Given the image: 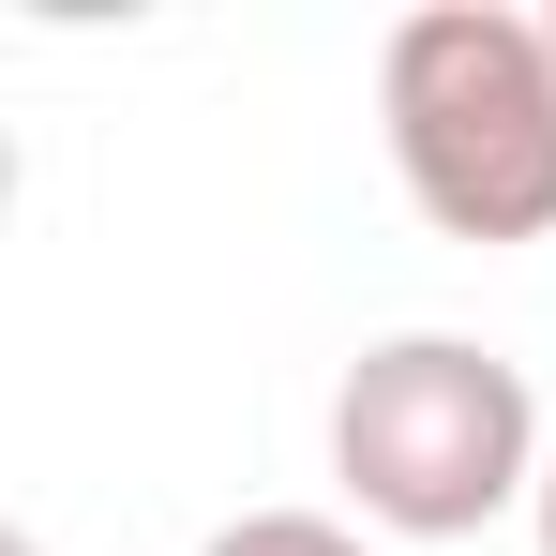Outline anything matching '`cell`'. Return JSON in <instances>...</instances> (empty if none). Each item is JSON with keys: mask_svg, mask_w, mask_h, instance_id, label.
I'll use <instances>...</instances> for the list:
<instances>
[{"mask_svg": "<svg viewBox=\"0 0 556 556\" xmlns=\"http://www.w3.org/2000/svg\"><path fill=\"white\" fill-rule=\"evenodd\" d=\"M376 136L437 241H556V30L496 0H421L376 46Z\"/></svg>", "mask_w": 556, "mask_h": 556, "instance_id": "6da1fadb", "label": "cell"}, {"mask_svg": "<svg viewBox=\"0 0 556 556\" xmlns=\"http://www.w3.org/2000/svg\"><path fill=\"white\" fill-rule=\"evenodd\" d=\"M542 391L481 331H391L331 391V481L376 542H481L496 511H542Z\"/></svg>", "mask_w": 556, "mask_h": 556, "instance_id": "7a4b0ae2", "label": "cell"}, {"mask_svg": "<svg viewBox=\"0 0 556 556\" xmlns=\"http://www.w3.org/2000/svg\"><path fill=\"white\" fill-rule=\"evenodd\" d=\"M195 556H376V527H346V511H241Z\"/></svg>", "mask_w": 556, "mask_h": 556, "instance_id": "3957f363", "label": "cell"}, {"mask_svg": "<svg viewBox=\"0 0 556 556\" xmlns=\"http://www.w3.org/2000/svg\"><path fill=\"white\" fill-rule=\"evenodd\" d=\"M527 527H542V556H556V452H542V511H527Z\"/></svg>", "mask_w": 556, "mask_h": 556, "instance_id": "277c9868", "label": "cell"}, {"mask_svg": "<svg viewBox=\"0 0 556 556\" xmlns=\"http://www.w3.org/2000/svg\"><path fill=\"white\" fill-rule=\"evenodd\" d=\"M542 30H556V15H542Z\"/></svg>", "mask_w": 556, "mask_h": 556, "instance_id": "5b68a950", "label": "cell"}]
</instances>
